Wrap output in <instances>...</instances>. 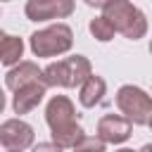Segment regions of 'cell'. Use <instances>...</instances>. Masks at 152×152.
Instances as JSON below:
<instances>
[{"label": "cell", "mask_w": 152, "mask_h": 152, "mask_svg": "<svg viewBox=\"0 0 152 152\" xmlns=\"http://www.w3.org/2000/svg\"><path fill=\"white\" fill-rule=\"evenodd\" d=\"M90 76L93 66L90 59L83 55H71L43 69V81L48 83V88H81Z\"/></svg>", "instance_id": "1"}, {"label": "cell", "mask_w": 152, "mask_h": 152, "mask_svg": "<svg viewBox=\"0 0 152 152\" xmlns=\"http://www.w3.org/2000/svg\"><path fill=\"white\" fill-rule=\"evenodd\" d=\"M102 17H107L112 26L128 40H138L147 33V19L131 0H109L102 7Z\"/></svg>", "instance_id": "2"}, {"label": "cell", "mask_w": 152, "mask_h": 152, "mask_svg": "<svg viewBox=\"0 0 152 152\" xmlns=\"http://www.w3.org/2000/svg\"><path fill=\"white\" fill-rule=\"evenodd\" d=\"M31 52L36 57H55V55H64L71 50L74 45V31L66 24H52L48 28H40L36 33H31L28 38Z\"/></svg>", "instance_id": "3"}, {"label": "cell", "mask_w": 152, "mask_h": 152, "mask_svg": "<svg viewBox=\"0 0 152 152\" xmlns=\"http://www.w3.org/2000/svg\"><path fill=\"white\" fill-rule=\"evenodd\" d=\"M116 107L135 126H150L152 121V97L138 86H121L116 90Z\"/></svg>", "instance_id": "4"}, {"label": "cell", "mask_w": 152, "mask_h": 152, "mask_svg": "<svg viewBox=\"0 0 152 152\" xmlns=\"http://www.w3.org/2000/svg\"><path fill=\"white\" fill-rule=\"evenodd\" d=\"M74 12V0H26L24 14L28 21L64 19Z\"/></svg>", "instance_id": "5"}, {"label": "cell", "mask_w": 152, "mask_h": 152, "mask_svg": "<svg viewBox=\"0 0 152 152\" xmlns=\"http://www.w3.org/2000/svg\"><path fill=\"white\" fill-rule=\"evenodd\" d=\"M33 128L31 124L21 121V119H7L2 121L0 126V142L7 147V150H26L33 145Z\"/></svg>", "instance_id": "6"}, {"label": "cell", "mask_w": 152, "mask_h": 152, "mask_svg": "<svg viewBox=\"0 0 152 152\" xmlns=\"http://www.w3.org/2000/svg\"><path fill=\"white\" fill-rule=\"evenodd\" d=\"M76 107L66 95H55L48 107H45V121L50 126V131H62L76 124Z\"/></svg>", "instance_id": "7"}, {"label": "cell", "mask_w": 152, "mask_h": 152, "mask_svg": "<svg viewBox=\"0 0 152 152\" xmlns=\"http://www.w3.org/2000/svg\"><path fill=\"white\" fill-rule=\"evenodd\" d=\"M131 128H133V121L126 116H119V114H104L97 121V135L112 145L126 142L131 138Z\"/></svg>", "instance_id": "8"}, {"label": "cell", "mask_w": 152, "mask_h": 152, "mask_svg": "<svg viewBox=\"0 0 152 152\" xmlns=\"http://www.w3.org/2000/svg\"><path fill=\"white\" fill-rule=\"evenodd\" d=\"M36 81H43V69L36 62H19L5 74V86L12 93H17L19 88H24L28 83H36Z\"/></svg>", "instance_id": "9"}, {"label": "cell", "mask_w": 152, "mask_h": 152, "mask_svg": "<svg viewBox=\"0 0 152 152\" xmlns=\"http://www.w3.org/2000/svg\"><path fill=\"white\" fill-rule=\"evenodd\" d=\"M45 88H48L45 81H36V83H28V86L19 88V90L14 93V100H12L14 112H17V114H28L31 109H36V107L40 104L43 95H45Z\"/></svg>", "instance_id": "10"}, {"label": "cell", "mask_w": 152, "mask_h": 152, "mask_svg": "<svg viewBox=\"0 0 152 152\" xmlns=\"http://www.w3.org/2000/svg\"><path fill=\"white\" fill-rule=\"evenodd\" d=\"M104 90H107V83H104V78L102 76H90L83 86H81V93H78V100H81V104L83 107H95V104H100L102 102V97H104Z\"/></svg>", "instance_id": "11"}, {"label": "cell", "mask_w": 152, "mask_h": 152, "mask_svg": "<svg viewBox=\"0 0 152 152\" xmlns=\"http://www.w3.org/2000/svg\"><path fill=\"white\" fill-rule=\"evenodd\" d=\"M24 55V40L10 33L0 36V62L5 66H14L19 64V57Z\"/></svg>", "instance_id": "12"}, {"label": "cell", "mask_w": 152, "mask_h": 152, "mask_svg": "<svg viewBox=\"0 0 152 152\" xmlns=\"http://www.w3.org/2000/svg\"><path fill=\"white\" fill-rule=\"evenodd\" d=\"M52 135V142H57L62 150H66V147H76L83 138H86V131L78 126V124H74V126H69V128H62V131H52L50 133Z\"/></svg>", "instance_id": "13"}, {"label": "cell", "mask_w": 152, "mask_h": 152, "mask_svg": "<svg viewBox=\"0 0 152 152\" xmlns=\"http://www.w3.org/2000/svg\"><path fill=\"white\" fill-rule=\"evenodd\" d=\"M90 33H93V38L95 40H100V43H107V40H112L114 38V33H116V28L112 26V21L107 19V17H95V19H90Z\"/></svg>", "instance_id": "14"}, {"label": "cell", "mask_w": 152, "mask_h": 152, "mask_svg": "<svg viewBox=\"0 0 152 152\" xmlns=\"http://www.w3.org/2000/svg\"><path fill=\"white\" fill-rule=\"evenodd\" d=\"M74 152H104V140L97 135V138H93V135H86L76 147H74Z\"/></svg>", "instance_id": "15"}, {"label": "cell", "mask_w": 152, "mask_h": 152, "mask_svg": "<svg viewBox=\"0 0 152 152\" xmlns=\"http://www.w3.org/2000/svg\"><path fill=\"white\" fill-rule=\"evenodd\" d=\"M31 152H62V147L57 142H38V145H33Z\"/></svg>", "instance_id": "16"}, {"label": "cell", "mask_w": 152, "mask_h": 152, "mask_svg": "<svg viewBox=\"0 0 152 152\" xmlns=\"http://www.w3.org/2000/svg\"><path fill=\"white\" fill-rule=\"evenodd\" d=\"M86 5H90V7H104L109 0H83Z\"/></svg>", "instance_id": "17"}, {"label": "cell", "mask_w": 152, "mask_h": 152, "mask_svg": "<svg viewBox=\"0 0 152 152\" xmlns=\"http://www.w3.org/2000/svg\"><path fill=\"white\" fill-rule=\"evenodd\" d=\"M140 152H152V142H147V145H145V147H142Z\"/></svg>", "instance_id": "18"}, {"label": "cell", "mask_w": 152, "mask_h": 152, "mask_svg": "<svg viewBox=\"0 0 152 152\" xmlns=\"http://www.w3.org/2000/svg\"><path fill=\"white\" fill-rule=\"evenodd\" d=\"M116 152H135V150H128V147H124V150H116Z\"/></svg>", "instance_id": "19"}, {"label": "cell", "mask_w": 152, "mask_h": 152, "mask_svg": "<svg viewBox=\"0 0 152 152\" xmlns=\"http://www.w3.org/2000/svg\"><path fill=\"white\" fill-rule=\"evenodd\" d=\"M150 55H152V40H150Z\"/></svg>", "instance_id": "20"}, {"label": "cell", "mask_w": 152, "mask_h": 152, "mask_svg": "<svg viewBox=\"0 0 152 152\" xmlns=\"http://www.w3.org/2000/svg\"><path fill=\"white\" fill-rule=\"evenodd\" d=\"M7 152H19V150H7Z\"/></svg>", "instance_id": "21"}, {"label": "cell", "mask_w": 152, "mask_h": 152, "mask_svg": "<svg viewBox=\"0 0 152 152\" xmlns=\"http://www.w3.org/2000/svg\"><path fill=\"white\" fill-rule=\"evenodd\" d=\"M150 128H152V121H150Z\"/></svg>", "instance_id": "22"}, {"label": "cell", "mask_w": 152, "mask_h": 152, "mask_svg": "<svg viewBox=\"0 0 152 152\" xmlns=\"http://www.w3.org/2000/svg\"><path fill=\"white\" fill-rule=\"evenodd\" d=\"M5 2H7V0H5Z\"/></svg>", "instance_id": "23"}]
</instances>
